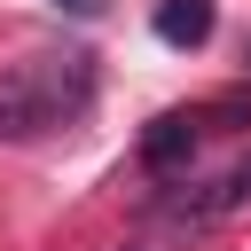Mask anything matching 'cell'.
Here are the masks:
<instances>
[{
    "instance_id": "cell-1",
    "label": "cell",
    "mask_w": 251,
    "mask_h": 251,
    "mask_svg": "<svg viewBox=\"0 0 251 251\" xmlns=\"http://www.w3.org/2000/svg\"><path fill=\"white\" fill-rule=\"evenodd\" d=\"M94 55L63 47V55H24L0 71V141H39V133H71L94 110Z\"/></svg>"
},
{
    "instance_id": "cell-2",
    "label": "cell",
    "mask_w": 251,
    "mask_h": 251,
    "mask_svg": "<svg viewBox=\"0 0 251 251\" xmlns=\"http://www.w3.org/2000/svg\"><path fill=\"white\" fill-rule=\"evenodd\" d=\"M196 141H204V110H165V118H149V133H141V165H149V173H180V165L196 157Z\"/></svg>"
},
{
    "instance_id": "cell-3",
    "label": "cell",
    "mask_w": 251,
    "mask_h": 251,
    "mask_svg": "<svg viewBox=\"0 0 251 251\" xmlns=\"http://www.w3.org/2000/svg\"><path fill=\"white\" fill-rule=\"evenodd\" d=\"M149 31L165 47H204L212 39V0H157L149 8Z\"/></svg>"
},
{
    "instance_id": "cell-4",
    "label": "cell",
    "mask_w": 251,
    "mask_h": 251,
    "mask_svg": "<svg viewBox=\"0 0 251 251\" xmlns=\"http://www.w3.org/2000/svg\"><path fill=\"white\" fill-rule=\"evenodd\" d=\"M243 204H251V157H243V165H227V173H220L204 196H188L180 212H188V220H220V212H243Z\"/></svg>"
},
{
    "instance_id": "cell-5",
    "label": "cell",
    "mask_w": 251,
    "mask_h": 251,
    "mask_svg": "<svg viewBox=\"0 0 251 251\" xmlns=\"http://www.w3.org/2000/svg\"><path fill=\"white\" fill-rule=\"evenodd\" d=\"M55 8H71V16H102L110 0H55Z\"/></svg>"
},
{
    "instance_id": "cell-6",
    "label": "cell",
    "mask_w": 251,
    "mask_h": 251,
    "mask_svg": "<svg viewBox=\"0 0 251 251\" xmlns=\"http://www.w3.org/2000/svg\"><path fill=\"white\" fill-rule=\"evenodd\" d=\"M133 251H141V243H133Z\"/></svg>"
}]
</instances>
